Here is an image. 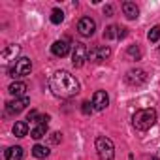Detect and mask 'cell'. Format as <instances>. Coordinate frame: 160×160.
Instances as JSON below:
<instances>
[{
	"label": "cell",
	"instance_id": "5",
	"mask_svg": "<svg viewBox=\"0 0 160 160\" xmlns=\"http://www.w3.org/2000/svg\"><path fill=\"white\" fill-rule=\"evenodd\" d=\"M85 60H89V49L85 43H75L73 45V53H72V64L75 68H81L85 64Z\"/></svg>",
	"mask_w": 160,
	"mask_h": 160
},
{
	"label": "cell",
	"instance_id": "17",
	"mask_svg": "<svg viewBox=\"0 0 160 160\" xmlns=\"http://www.w3.org/2000/svg\"><path fill=\"white\" fill-rule=\"evenodd\" d=\"M23 158V147H10L6 151V160H21Z\"/></svg>",
	"mask_w": 160,
	"mask_h": 160
},
{
	"label": "cell",
	"instance_id": "27",
	"mask_svg": "<svg viewBox=\"0 0 160 160\" xmlns=\"http://www.w3.org/2000/svg\"><path fill=\"white\" fill-rule=\"evenodd\" d=\"M151 160H158V158H151Z\"/></svg>",
	"mask_w": 160,
	"mask_h": 160
},
{
	"label": "cell",
	"instance_id": "8",
	"mask_svg": "<svg viewBox=\"0 0 160 160\" xmlns=\"http://www.w3.org/2000/svg\"><path fill=\"white\" fill-rule=\"evenodd\" d=\"M28 104H30V98H28V96H25V98H15L13 102H8V104H6V111H8L10 115H17V113H21Z\"/></svg>",
	"mask_w": 160,
	"mask_h": 160
},
{
	"label": "cell",
	"instance_id": "16",
	"mask_svg": "<svg viewBox=\"0 0 160 160\" xmlns=\"http://www.w3.org/2000/svg\"><path fill=\"white\" fill-rule=\"evenodd\" d=\"M13 134H15L17 138H25V136L28 134V124H27L25 121H17V122L13 124Z\"/></svg>",
	"mask_w": 160,
	"mask_h": 160
},
{
	"label": "cell",
	"instance_id": "4",
	"mask_svg": "<svg viewBox=\"0 0 160 160\" xmlns=\"http://www.w3.org/2000/svg\"><path fill=\"white\" fill-rule=\"evenodd\" d=\"M30 70H32V60L27 58V57H23V58H19V60L10 68V75H12V77H23V75H28Z\"/></svg>",
	"mask_w": 160,
	"mask_h": 160
},
{
	"label": "cell",
	"instance_id": "11",
	"mask_svg": "<svg viewBox=\"0 0 160 160\" xmlns=\"http://www.w3.org/2000/svg\"><path fill=\"white\" fill-rule=\"evenodd\" d=\"M51 53L55 55V57H66L68 53H70V45H68V42H64V40H58V42H55L53 45H51Z\"/></svg>",
	"mask_w": 160,
	"mask_h": 160
},
{
	"label": "cell",
	"instance_id": "10",
	"mask_svg": "<svg viewBox=\"0 0 160 160\" xmlns=\"http://www.w3.org/2000/svg\"><path fill=\"white\" fill-rule=\"evenodd\" d=\"M92 106L96 111H104L108 106H109V96L106 91H96L94 96H92Z\"/></svg>",
	"mask_w": 160,
	"mask_h": 160
},
{
	"label": "cell",
	"instance_id": "7",
	"mask_svg": "<svg viewBox=\"0 0 160 160\" xmlns=\"http://www.w3.org/2000/svg\"><path fill=\"white\" fill-rule=\"evenodd\" d=\"M96 30V23L91 19V17H81L77 23V32L81 36H92Z\"/></svg>",
	"mask_w": 160,
	"mask_h": 160
},
{
	"label": "cell",
	"instance_id": "3",
	"mask_svg": "<svg viewBox=\"0 0 160 160\" xmlns=\"http://www.w3.org/2000/svg\"><path fill=\"white\" fill-rule=\"evenodd\" d=\"M96 151H98L100 160H115V145L109 138L98 136L96 138Z\"/></svg>",
	"mask_w": 160,
	"mask_h": 160
},
{
	"label": "cell",
	"instance_id": "2",
	"mask_svg": "<svg viewBox=\"0 0 160 160\" xmlns=\"http://www.w3.org/2000/svg\"><path fill=\"white\" fill-rule=\"evenodd\" d=\"M154 122H156V111H154L152 108H149V109H139V111H136L134 117H132V124H134L136 130H139V132L149 130L151 126H154Z\"/></svg>",
	"mask_w": 160,
	"mask_h": 160
},
{
	"label": "cell",
	"instance_id": "15",
	"mask_svg": "<svg viewBox=\"0 0 160 160\" xmlns=\"http://www.w3.org/2000/svg\"><path fill=\"white\" fill-rule=\"evenodd\" d=\"M122 12H124V15H126L128 19H136V17L139 15V10H138V6H136L134 2H124V4H122Z\"/></svg>",
	"mask_w": 160,
	"mask_h": 160
},
{
	"label": "cell",
	"instance_id": "24",
	"mask_svg": "<svg viewBox=\"0 0 160 160\" xmlns=\"http://www.w3.org/2000/svg\"><path fill=\"white\" fill-rule=\"evenodd\" d=\"M92 109H94V108L91 106V102H83V104H81V111H83L85 115H91V113H92Z\"/></svg>",
	"mask_w": 160,
	"mask_h": 160
},
{
	"label": "cell",
	"instance_id": "1",
	"mask_svg": "<svg viewBox=\"0 0 160 160\" xmlns=\"http://www.w3.org/2000/svg\"><path fill=\"white\" fill-rule=\"evenodd\" d=\"M49 87L53 91L55 96H60V98H72L79 92V83L77 79L66 72V70H58L51 75L49 79Z\"/></svg>",
	"mask_w": 160,
	"mask_h": 160
},
{
	"label": "cell",
	"instance_id": "12",
	"mask_svg": "<svg viewBox=\"0 0 160 160\" xmlns=\"http://www.w3.org/2000/svg\"><path fill=\"white\" fill-rule=\"evenodd\" d=\"M124 36H126V28H119V27H115V25L108 27V28H106V32H104V38H106V40L124 38Z\"/></svg>",
	"mask_w": 160,
	"mask_h": 160
},
{
	"label": "cell",
	"instance_id": "18",
	"mask_svg": "<svg viewBox=\"0 0 160 160\" xmlns=\"http://www.w3.org/2000/svg\"><path fill=\"white\" fill-rule=\"evenodd\" d=\"M45 134H47V124H36V126L30 130V136H32L34 139H42Z\"/></svg>",
	"mask_w": 160,
	"mask_h": 160
},
{
	"label": "cell",
	"instance_id": "25",
	"mask_svg": "<svg viewBox=\"0 0 160 160\" xmlns=\"http://www.w3.org/2000/svg\"><path fill=\"white\" fill-rule=\"evenodd\" d=\"M60 139H62V136H60L58 132H55V134H51V141H53V143H58Z\"/></svg>",
	"mask_w": 160,
	"mask_h": 160
},
{
	"label": "cell",
	"instance_id": "21",
	"mask_svg": "<svg viewBox=\"0 0 160 160\" xmlns=\"http://www.w3.org/2000/svg\"><path fill=\"white\" fill-rule=\"evenodd\" d=\"M147 38H149V42H158V40H160V25H156V27H152V28L149 30V34H147Z\"/></svg>",
	"mask_w": 160,
	"mask_h": 160
},
{
	"label": "cell",
	"instance_id": "14",
	"mask_svg": "<svg viewBox=\"0 0 160 160\" xmlns=\"http://www.w3.org/2000/svg\"><path fill=\"white\" fill-rule=\"evenodd\" d=\"M19 51H21V47H19V45H10V47H6V49L2 51V60H4V62L15 60V57L19 55Z\"/></svg>",
	"mask_w": 160,
	"mask_h": 160
},
{
	"label": "cell",
	"instance_id": "23",
	"mask_svg": "<svg viewBox=\"0 0 160 160\" xmlns=\"http://www.w3.org/2000/svg\"><path fill=\"white\" fill-rule=\"evenodd\" d=\"M27 121H34V122H38V124H40V121H42V115H40L36 109H32V111H28V115H27Z\"/></svg>",
	"mask_w": 160,
	"mask_h": 160
},
{
	"label": "cell",
	"instance_id": "9",
	"mask_svg": "<svg viewBox=\"0 0 160 160\" xmlns=\"http://www.w3.org/2000/svg\"><path fill=\"white\" fill-rule=\"evenodd\" d=\"M147 81V73L143 70H130L126 73V83L132 85V87H139Z\"/></svg>",
	"mask_w": 160,
	"mask_h": 160
},
{
	"label": "cell",
	"instance_id": "20",
	"mask_svg": "<svg viewBox=\"0 0 160 160\" xmlns=\"http://www.w3.org/2000/svg\"><path fill=\"white\" fill-rule=\"evenodd\" d=\"M62 19H64L62 10H53V12H51V23H53V25H60Z\"/></svg>",
	"mask_w": 160,
	"mask_h": 160
},
{
	"label": "cell",
	"instance_id": "28",
	"mask_svg": "<svg viewBox=\"0 0 160 160\" xmlns=\"http://www.w3.org/2000/svg\"><path fill=\"white\" fill-rule=\"evenodd\" d=\"M130 160H134V156H130Z\"/></svg>",
	"mask_w": 160,
	"mask_h": 160
},
{
	"label": "cell",
	"instance_id": "19",
	"mask_svg": "<svg viewBox=\"0 0 160 160\" xmlns=\"http://www.w3.org/2000/svg\"><path fill=\"white\" fill-rule=\"evenodd\" d=\"M32 156H36V158H47L49 156V149L45 145H34L32 147Z\"/></svg>",
	"mask_w": 160,
	"mask_h": 160
},
{
	"label": "cell",
	"instance_id": "26",
	"mask_svg": "<svg viewBox=\"0 0 160 160\" xmlns=\"http://www.w3.org/2000/svg\"><path fill=\"white\" fill-rule=\"evenodd\" d=\"M104 13H106V15H111V13H113V8H111V6H106V8H104Z\"/></svg>",
	"mask_w": 160,
	"mask_h": 160
},
{
	"label": "cell",
	"instance_id": "6",
	"mask_svg": "<svg viewBox=\"0 0 160 160\" xmlns=\"http://www.w3.org/2000/svg\"><path fill=\"white\" fill-rule=\"evenodd\" d=\"M111 57V49L108 45H96L89 51V60L91 62H104Z\"/></svg>",
	"mask_w": 160,
	"mask_h": 160
},
{
	"label": "cell",
	"instance_id": "13",
	"mask_svg": "<svg viewBox=\"0 0 160 160\" xmlns=\"http://www.w3.org/2000/svg\"><path fill=\"white\" fill-rule=\"evenodd\" d=\"M8 91H10V94H12V96H15V98H25V96H27V85H25V83H21V81L12 83Z\"/></svg>",
	"mask_w": 160,
	"mask_h": 160
},
{
	"label": "cell",
	"instance_id": "22",
	"mask_svg": "<svg viewBox=\"0 0 160 160\" xmlns=\"http://www.w3.org/2000/svg\"><path fill=\"white\" fill-rule=\"evenodd\" d=\"M128 55H130V57H136V58H141V49H139V45H130V47H128Z\"/></svg>",
	"mask_w": 160,
	"mask_h": 160
}]
</instances>
